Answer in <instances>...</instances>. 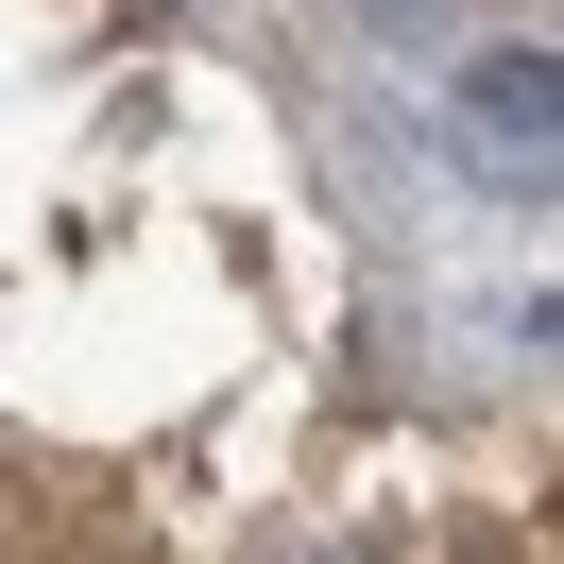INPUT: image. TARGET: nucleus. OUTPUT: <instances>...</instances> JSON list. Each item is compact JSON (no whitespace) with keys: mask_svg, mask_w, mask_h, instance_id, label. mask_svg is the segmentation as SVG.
Listing matches in <instances>:
<instances>
[{"mask_svg":"<svg viewBox=\"0 0 564 564\" xmlns=\"http://www.w3.org/2000/svg\"><path fill=\"white\" fill-rule=\"evenodd\" d=\"M377 18H445V0H377Z\"/></svg>","mask_w":564,"mask_h":564,"instance_id":"2","label":"nucleus"},{"mask_svg":"<svg viewBox=\"0 0 564 564\" xmlns=\"http://www.w3.org/2000/svg\"><path fill=\"white\" fill-rule=\"evenodd\" d=\"M479 120H496V138H530V154H547V52H496V69H479Z\"/></svg>","mask_w":564,"mask_h":564,"instance_id":"1","label":"nucleus"}]
</instances>
